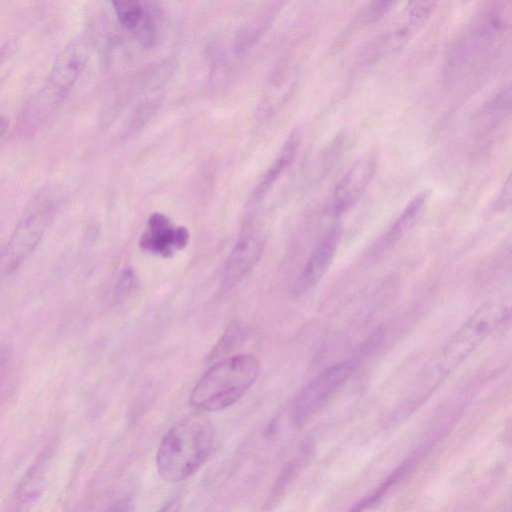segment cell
I'll use <instances>...</instances> for the list:
<instances>
[{
    "mask_svg": "<svg viewBox=\"0 0 512 512\" xmlns=\"http://www.w3.org/2000/svg\"><path fill=\"white\" fill-rule=\"evenodd\" d=\"M216 445V430L201 412L179 418L163 436L157 453L156 468L169 483L193 476L209 459Z\"/></svg>",
    "mask_w": 512,
    "mask_h": 512,
    "instance_id": "cell-1",
    "label": "cell"
},
{
    "mask_svg": "<svg viewBox=\"0 0 512 512\" xmlns=\"http://www.w3.org/2000/svg\"><path fill=\"white\" fill-rule=\"evenodd\" d=\"M503 303L486 304L476 311L447 341L415 379L412 397L433 392L508 317Z\"/></svg>",
    "mask_w": 512,
    "mask_h": 512,
    "instance_id": "cell-2",
    "label": "cell"
},
{
    "mask_svg": "<svg viewBox=\"0 0 512 512\" xmlns=\"http://www.w3.org/2000/svg\"><path fill=\"white\" fill-rule=\"evenodd\" d=\"M259 369L258 359L251 354L221 359L200 377L190 394V404L202 412L230 407L253 385Z\"/></svg>",
    "mask_w": 512,
    "mask_h": 512,
    "instance_id": "cell-3",
    "label": "cell"
},
{
    "mask_svg": "<svg viewBox=\"0 0 512 512\" xmlns=\"http://www.w3.org/2000/svg\"><path fill=\"white\" fill-rule=\"evenodd\" d=\"M54 205L38 195L27 206L7 243L0 250V275H9L33 253L52 219Z\"/></svg>",
    "mask_w": 512,
    "mask_h": 512,
    "instance_id": "cell-4",
    "label": "cell"
},
{
    "mask_svg": "<svg viewBox=\"0 0 512 512\" xmlns=\"http://www.w3.org/2000/svg\"><path fill=\"white\" fill-rule=\"evenodd\" d=\"M87 61V47L80 39L71 41L57 56L40 93L42 108H53L67 96Z\"/></svg>",
    "mask_w": 512,
    "mask_h": 512,
    "instance_id": "cell-5",
    "label": "cell"
},
{
    "mask_svg": "<svg viewBox=\"0 0 512 512\" xmlns=\"http://www.w3.org/2000/svg\"><path fill=\"white\" fill-rule=\"evenodd\" d=\"M353 370L352 361H343L330 366L311 380L293 402V421L301 424L310 418L347 381Z\"/></svg>",
    "mask_w": 512,
    "mask_h": 512,
    "instance_id": "cell-6",
    "label": "cell"
},
{
    "mask_svg": "<svg viewBox=\"0 0 512 512\" xmlns=\"http://www.w3.org/2000/svg\"><path fill=\"white\" fill-rule=\"evenodd\" d=\"M435 5L432 1L409 2L398 22L376 39L364 57L375 61L401 49L424 26Z\"/></svg>",
    "mask_w": 512,
    "mask_h": 512,
    "instance_id": "cell-7",
    "label": "cell"
},
{
    "mask_svg": "<svg viewBox=\"0 0 512 512\" xmlns=\"http://www.w3.org/2000/svg\"><path fill=\"white\" fill-rule=\"evenodd\" d=\"M506 23L504 11L499 8L483 14L460 46L456 48L452 56V67L461 69L467 65V62L470 63L481 56L502 36Z\"/></svg>",
    "mask_w": 512,
    "mask_h": 512,
    "instance_id": "cell-8",
    "label": "cell"
},
{
    "mask_svg": "<svg viewBox=\"0 0 512 512\" xmlns=\"http://www.w3.org/2000/svg\"><path fill=\"white\" fill-rule=\"evenodd\" d=\"M376 165L374 152H366L356 160L334 188L331 202L333 213L341 214L358 202L374 175Z\"/></svg>",
    "mask_w": 512,
    "mask_h": 512,
    "instance_id": "cell-9",
    "label": "cell"
},
{
    "mask_svg": "<svg viewBox=\"0 0 512 512\" xmlns=\"http://www.w3.org/2000/svg\"><path fill=\"white\" fill-rule=\"evenodd\" d=\"M189 240L185 227L175 226L165 215L152 214L142 233L139 246L145 251L163 258H170L183 249Z\"/></svg>",
    "mask_w": 512,
    "mask_h": 512,
    "instance_id": "cell-10",
    "label": "cell"
},
{
    "mask_svg": "<svg viewBox=\"0 0 512 512\" xmlns=\"http://www.w3.org/2000/svg\"><path fill=\"white\" fill-rule=\"evenodd\" d=\"M263 251V241L254 232H244L232 248L223 272L225 288L237 285L256 266Z\"/></svg>",
    "mask_w": 512,
    "mask_h": 512,
    "instance_id": "cell-11",
    "label": "cell"
},
{
    "mask_svg": "<svg viewBox=\"0 0 512 512\" xmlns=\"http://www.w3.org/2000/svg\"><path fill=\"white\" fill-rule=\"evenodd\" d=\"M339 237L340 230L338 226L330 228L323 235L303 267L295 285V293H306L323 277L335 256Z\"/></svg>",
    "mask_w": 512,
    "mask_h": 512,
    "instance_id": "cell-12",
    "label": "cell"
},
{
    "mask_svg": "<svg viewBox=\"0 0 512 512\" xmlns=\"http://www.w3.org/2000/svg\"><path fill=\"white\" fill-rule=\"evenodd\" d=\"M46 464L41 459L25 473L23 479L15 490L8 512H28L40 495L44 481Z\"/></svg>",
    "mask_w": 512,
    "mask_h": 512,
    "instance_id": "cell-13",
    "label": "cell"
},
{
    "mask_svg": "<svg viewBox=\"0 0 512 512\" xmlns=\"http://www.w3.org/2000/svg\"><path fill=\"white\" fill-rule=\"evenodd\" d=\"M427 198L428 194L425 191L418 194L410 201V203L406 206L400 216L396 219V221L378 243L379 249L385 250L398 241V239L407 231V229L418 217L427 201Z\"/></svg>",
    "mask_w": 512,
    "mask_h": 512,
    "instance_id": "cell-14",
    "label": "cell"
},
{
    "mask_svg": "<svg viewBox=\"0 0 512 512\" xmlns=\"http://www.w3.org/2000/svg\"><path fill=\"white\" fill-rule=\"evenodd\" d=\"M297 147V141L295 138H291L286 145L283 147L282 151L268 169L265 174L261 184L259 185V189L257 194L261 195L264 191L269 188L272 183L277 179V177L283 172V170L290 164L292 161L295 151Z\"/></svg>",
    "mask_w": 512,
    "mask_h": 512,
    "instance_id": "cell-15",
    "label": "cell"
},
{
    "mask_svg": "<svg viewBox=\"0 0 512 512\" xmlns=\"http://www.w3.org/2000/svg\"><path fill=\"white\" fill-rule=\"evenodd\" d=\"M112 5L120 23L131 30H136L146 13L143 4L135 0L113 1Z\"/></svg>",
    "mask_w": 512,
    "mask_h": 512,
    "instance_id": "cell-16",
    "label": "cell"
},
{
    "mask_svg": "<svg viewBox=\"0 0 512 512\" xmlns=\"http://www.w3.org/2000/svg\"><path fill=\"white\" fill-rule=\"evenodd\" d=\"M244 335L245 328L242 325L232 324L211 350L208 359L214 360L229 353L243 340Z\"/></svg>",
    "mask_w": 512,
    "mask_h": 512,
    "instance_id": "cell-17",
    "label": "cell"
},
{
    "mask_svg": "<svg viewBox=\"0 0 512 512\" xmlns=\"http://www.w3.org/2000/svg\"><path fill=\"white\" fill-rule=\"evenodd\" d=\"M136 288V276L130 268L123 269L118 275L115 285V297L119 301H123Z\"/></svg>",
    "mask_w": 512,
    "mask_h": 512,
    "instance_id": "cell-18",
    "label": "cell"
},
{
    "mask_svg": "<svg viewBox=\"0 0 512 512\" xmlns=\"http://www.w3.org/2000/svg\"><path fill=\"white\" fill-rule=\"evenodd\" d=\"M511 202V177L508 176L495 204L496 209L503 210L510 205Z\"/></svg>",
    "mask_w": 512,
    "mask_h": 512,
    "instance_id": "cell-19",
    "label": "cell"
},
{
    "mask_svg": "<svg viewBox=\"0 0 512 512\" xmlns=\"http://www.w3.org/2000/svg\"><path fill=\"white\" fill-rule=\"evenodd\" d=\"M180 507L179 499L174 498L166 502L157 512H179Z\"/></svg>",
    "mask_w": 512,
    "mask_h": 512,
    "instance_id": "cell-20",
    "label": "cell"
},
{
    "mask_svg": "<svg viewBox=\"0 0 512 512\" xmlns=\"http://www.w3.org/2000/svg\"><path fill=\"white\" fill-rule=\"evenodd\" d=\"M110 512H132V506L128 499H123L117 502Z\"/></svg>",
    "mask_w": 512,
    "mask_h": 512,
    "instance_id": "cell-21",
    "label": "cell"
},
{
    "mask_svg": "<svg viewBox=\"0 0 512 512\" xmlns=\"http://www.w3.org/2000/svg\"><path fill=\"white\" fill-rule=\"evenodd\" d=\"M8 360V352L6 349L0 348V377L4 371L6 366V362Z\"/></svg>",
    "mask_w": 512,
    "mask_h": 512,
    "instance_id": "cell-22",
    "label": "cell"
},
{
    "mask_svg": "<svg viewBox=\"0 0 512 512\" xmlns=\"http://www.w3.org/2000/svg\"><path fill=\"white\" fill-rule=\"evenodd\" d=\"M9 127V120L6 117H0V138L4 135Z\"/></svg>",
    "mask_w": 512,
    "mask_h": 512,
    "instance_id": "cell-23",
    "label": "cell"
}]
</instances>
